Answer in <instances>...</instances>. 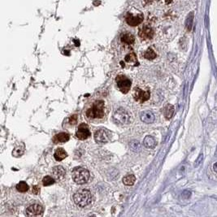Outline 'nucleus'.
Here are the masks:
<instances>
[{
	"instance_id": "f3484780",
	"label": "nucleus",
	"mask_w": 217,
	"mask_h": 217,
	"mask_svg": "<svg viewBox=\"0 0 217 217\" xmlns=\"http://www.w3.org/2000/svg\"><path fill=\"white\" fill-rule=\"evenodd\" d=\"M25 144L24 143H20V145H17L16 146V147L14 148V150H12V155L14 157H20L23 155V153L25 151Z\"/></svg>"
},
{
	"instance_id": "6e6552de",
	"label": "nucleus",
	"mask_w": 217,
	"mask_h": 217,
	"mask_svg": "<svg viewBox=\"0 0 217 217\" xmlns=\"http://www.w3.org/2000/svg\"><path fill=\"white\" fill-rule=\"evenodd\" d=\"M43 214V207L40 204H33L27 207L26 215L28 216H41Z\"/></svg>"
},
{
	"instance_id": "5701e85b",
	"label": "nucleus",
	"mask_w": 217,
	"mask_h": 217,
	"mask_svg": "<svg viewBox=\"0 0 217 217\" xmlns=\"http://www.w3.org/2000/svg\"><path fill=\"white\" fill-rule=\"evenodd\" d=\"M55 182V179L51 176H46L43 179V184L44 186H49L53 185Z\"/></svg>"
},
{
	"instance_id": "20e7f679",
	"label": "nucleus",
	"mask_w": 217,
	"mask_h": 217,
	"mask_svg": "<svg viewBox=\"0 0 217 217\" xmlns=\"http://www.w3.org/2000/svg\"><path fill=\"white\" fill-rule=\"evenodd\" d=\"M113 119L116 123L120 124H128L132 121V117L129 112L123 108H119L115 111L113 115Z\"/></svg>"
},
{
	"instance_id": "cd10ccee",
	"label": "nucleus",
	"mask_w": 217,
	"mask_h": 217,
	"mask_svg": "<svg viewBox=\"0 0 217 217\" xmlns=\"http://www.w3.org/2000/svg\"><path fill=\"white\" fill-rule=\"evenodd\" d=\"M213 170H214L216 172H217V162L215 163L214 165H213Z\"/></svg>"
},
{
	"instance_id": "ddd939ff",
	"label": "nucleus",
	"mask_w": 217,
	"mask_h": 217,
	"mask_svg": "<svg viewBox=\"0 0 217 217\" xmlns=\"http://www.w3.org/2000/svg\"><path fill=\"white\" fill-rule=\"evenodd\" d=\"M70 138V136L68 132H59L57 133L53 137V142L54 143H59V142H66L68 141Z\"/></svg>"
},
{
	"instance_id": "f03ea898",
	"label": "nucleus",
	"mask_w": 217,
	"mask_h": 217,
	"mask_svg": "<svg viewBox=\"0 0 217 217\" xmlns=\"http://www.w3.org/2000/svg\"><path fill=\"white\" fill-rule=\"evenodd\" d=\"M73 200L77 206L86 207L92 202V195L90 190L85 189H79L73 195Z\"/></svg>"
},
{
	"instance_id": "aec40b11",
	"label": "nucleus",
	"mask_w": 217,
	"mask_h": 217,
	"mask_svg": "<svg viewBox=\"0 0 217 217\" xmlns=\"http://www.w3.org/2000/svg\"><path fill=\"white\" fill-rule=\"evenodd\" d=\"M136 177L134 175H127L123 178V182L125 186H132L135 183Z\"/></svg>"
},
{
	"instance_id": "b1692460",
	"label": "nucleus",
	"mask_w": 217,
	"mask_h": 217,
	"mask_svg": "<svg viewBox=\"0 0 217 217\" xmlns=\"http://www.w3.org/2000/svg\"><path fill=\"white\" fill-rule=\"evenodd\" d=\"M144 57L147 59H154L156 58V53L154 51L153 49L149 48L144 54Z\"/></svg>"
},
{
	"instance_id": "7ed1b4c3",
	"label": "nucleus",
	"mask_w": 217,
	"mask_h": 217,
	"mask_svg": "<svg viewBox=\"0 0 217 217\" xmlns=\"http://www.w3.org/2000/svg\"><path fill=\"white\" fill-rule=\"evenodd\" d=\"M72 176H73V179L76 184L83 185L88 182L90 175V172L87 169L82 167H77L73 170Z\"/></svg>"
},
{
	"instance_id": "c85d7f7f",
	"label": "nucleus",
	"mask_w": 217,
	"mask_h": 217,
	"mask_svg": "<svg viewBox=\"0 0 217 217\" xmlns=\"http://www.w3.org/2000/svg\"><path fill=\"white\" fill-rule=\"evenodd\" d=\"M172 0H164V2H165L166 3H172Z\"/></svg>"
},
{
	"instance_id": "4be33fe9",
	"label": "nucleus",
	"mask_w": 217,
	"mask_h": 217,
	"mask_svg": "<svg viewBox=\"0 0 217 217\" xmlns=\"http://www.w3.org/2000/svg\"><path fill=\"white\" fill-rule=\"evenodd\" d=\"M124 60H125L127 63H129V64H130L132 65L136 64H137V61H138L137 56H136V55L134 53L128 54L127 55L125 56V58H124Z\"/></svg>"
},
{
	"instance_id": "1a4fd4ad",
	"label": "nucleus",
	"mask_w": 217,
	"mask_h": 217,
	"mask_svg": "<svg viewBox=\"0 0 217 217\" xmlns=\"http://www.w3.org/2000/svg\"><path fill=\"white\" fill-rule=\"evenodd\" d=\"M94 139L98 142H107L110 140V132L103 129L97 130L94 132Z\"/></svg>"
},
{
	"instance_id": "2eb2a0df",
	"label": "nucleus",
	"mask_w": 217,
	"mask_h": 217,
	"mask_svg": "<svg viewBox=\"0 0 217 217\" xmlns=\"http://www.w3.org/2000/svg\"><path fill=\"white\" fill-rule=\"evenodd\" d=\"M67 156H68V154L66 152V150L64 148H61V147L57 148L55 150V154H54V158L55 159L56 161L64 160Z\"/></svg>"
},
{
	"instance_id": "412c9836",
	"label": "nucleus",
	"mask_w": 217,
	"mask_h": 217,
	"mask_svg": "<svg viewBox=\"0 0 217 217\" xmlns=\"http://www.w3.org/2000/svg\"><path fill=\"white\" fill-rule=\"evenodd\" d=\"M16 189L20 193H25V192L28 191L29 187H28V185L26 183L25 181H20L19 183L16 185Z\"/></svg>"
},
{
	"instance_id": "a211bd4d",
	"label": "nucleus",
	"mask_w": 217,
	"mask_h": 217,
	"mask_svg": "<svg viewBox=\"0 0 217 217\" xmlns=\"http://www.w3.org/2000/svg\"><path fill=\"white\" fill-rule=\"evenodd\" d=\"M134 37L133 35L129 33H126V34H123L121 36V42L122 43H125V44H128V45H131L132 43H134Z\"/></svg>"
},
{
	"instance_id": "dca6fc26",
	"label": "nucleus",
	"mask_w": 217,
	"mask_h": 217,
	"mask_svg": "<svg viewBox=\"0 0 217 217\" xmlns=\"http://www.w3.org/2000/svg\"><path fill=\"white\" fill-rule=\"evenodd\" d=\"M143 145L144 147L149 148V149H152L155 148L156 146V141L155 139L151 136H147L143 141Z\"/></svg>"
},
{
	"instance_id": "0eeeda50",
	"label": "nucleus",
	"mask_w": 217,
	"mask_h": 217,
	"mask_svg": "<svg viewBox=\"0 0 217 217\" xmlns=\"http://www.w3.org/2000/svg\"><path fill=\"white\" fill-rule=\"evenodd\" d=\"M76 138L79 140H86L90 137V131L86 124L82 123L78 126L76 132Z\"/></svg>"
},
{
	"instance_id": "9b49d317",
	"label": "nucleus",
	"mask_w": 217,
	"mask_h": 217,
	"mask_svg": "<svg viewBox=\"0 0 217 217\" xmlns=\"http://www.w3.org/2000/svg\"><path fill=\"white\" fill-rule=\"evenodd\" d=\"M143 20L142 16H133L132 14L128 13L127 16H126V22L130 26H137L140 25Z\"/></svg>"
},
{
	"instance_id": "f8f14e48",
	"label": "nucleus",
	"mask_w": 217,
	"mask_h": 217,
	"mask_svg": "<svg viewBox=\"0 0 217 217\" xmlns=\"http://www.w3.org/2000/svg\"><path fill=\"white\" fill-rule=\"evenodd\" d=\"M51 173H52V177L55 180H61L65 177L66 171H65V169L63 167L57 166L53 168V169L51 171Z\"/></svg>"
},
{
	"instance_id": "6ab92c4d",
	"label": "nucleus",
	"mask_w": 217,
	"mask_h": 217,
	"mask_svg": "<svg viewBox=\"0 0 217 217\" xmlns=\"http://www.w3.org/2000/svg\"><path fill=\"white\" fill-rule=\"evenodd\" d=\"M174 113V107L171 104H168L164 108V116L167 120H169L173 116Z\"/></svg>"
},
{
	"instance_id": "393cba45",
	"label": "nucleus",
	"mask_w": 217,
	"mask_h": 217,
	"mask_svg": "<svg viewBox=\"0 0 217 217\" xmlns=\"http://www.w3.org/2000/svg\"><path fill=\"white\" fill-rule=\"evenodd\" d=\"M77 120H78L77 115H73V116L69 118L68 121H69V124H72V125H74V124H76V123H77Z\"/></svg>"
},
{
	"instance_id": "a878e982",
	"label": "nucleus",
	"mask_w": 217,
	"mask_h": 217,
	"mask_svg": "<svg viewBox=\"0 0 217 217\" xmlns=\"http://www.w3.org/2000/svg\"><path fill=\"white\" fill-rule=\"evenodd\" d=\"M32 192L34 195H38L40 192V188L38 186H33V189H32Z\"/></svg>"
},
{
	"instance_id": "39448f33",
	"label": "nucleus",
	"mask_w": 217,
	"mask_h": 217,
	"mask_svg": "<svg viewBox=\"0 0 217 217\" xmlns=\"http://www.w3.org/2000/svg\"><path fill=\"white\" fill-rule=\"evenodd\" d=\"M116 85L117 87L123 94H127L130 90L131 88V85H132V82L129 79L127 76H124L123 74H120L118 76H116Z\"/></svg>"
},
{
	"instance_id": "423d86ee",
	"label": "nucleus",
	"mask_w": 217,
	"mask_h": 217,
	"mask_svg": "<svg viewBox=\"0 0 217 217\" xmlns=\"http://www.w3.org/2000/svg\"><path fill=\"white\" fill-rule=\"evenodd\" d=\"M132 96L135 101L138 103H145L150 99V94L148 90H143L139 86H135L132 91Z\"/></svg>"
},
{
	"instance_id": "f257e3e1",
	"label": "nucleus",
	"mask_w": 217,
	"mask_h": 217,
	"mask_svg": "<svg viewBox=\"0 0 217 217\" xmlns=\"http://www.w3.org/2000/svg\"><path fill=\"white\" fill-rule=\"evenodd\" d=\"M105 103L103 100L94 102L92 105L85 111V115L89 119H100L104 116Z\"/></svg>"
},
{
	"instance_id": "9d476101",
	"label": "nucleus",
	"mask_w": 217,
	"mask_h": 217,
	"mask_svg": "<svg viewBox=\"0 0 217 217\" xmlns=\"http://www.w3.org/2000/svg\"><path fill=\"white\" fill-rule=\"evenodd\" d=\"M138 34H139V37H141V39H151L153 37V35H154V31L152 30V28H150L148 26H144V27L140 28Z\"/></svg>"
},
{
	"instance_id": "4468645a",
	"label": "nucleus",
	"mask_w": 217,
	"mask_h": 217,
	"mask_svg": "<svg viewBox=\"0 0 217 217\" xmlns=\"http://www.w3.org/2000/svg\"><path fill=\"white\" fill-rule=\"evenodd\" d=\"M140 118H141V121L150 124V123H153V122L155 121V115L152 112H150V111H144V112L141 114Z\"/></svg>"
},
{
	"instance_id": "bb28decb",
	"label": "nucleus",
	"mask_w": 217,
	"mask_h": 217,
	"mask_svg": "<svg viewBox=\"0 0 217 217\" xmlns=\"http://www.w3.org/2000/svg\"><path fill=\"white\" fill-rule=\"evenodd\" d=\"M203 155L202 154V155H199V157L198 158V160L196 161V163H195V166H198V164H200L201 162L203 161Z\"/></svg>"
}]
</instances>
